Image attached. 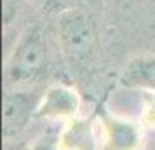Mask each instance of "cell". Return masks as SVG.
Masks as SVG:
<instances>
[{"label":"cell","mask_w":155,"mask_h":150,"mask_svg":"<svg viewBox=\"0 0 155 150\" xmlns=\"http://www.w3.org/2000/svg\"><path fill=\"white\" fill-rule=\"evenodd\" d=\"M56 37L59 51L75 72L92 70L99 59L101 44L96 23L82 9H70L58 16Z\"/></svg>","instance_id":"1"},{"label":"cell","mask_w":155,"mask_h":150,"mask_svg":"<svg viewBox=\"0 0 155 150\" xmlns=\"http://www.w3.org/2000/svg\"><path fill=\"white\" fill-rule=\"evenodd\" d=\"M49 66V45L40 26L23 32L5 63L7 87H35Z\"/></svg>","instance_id":"2"},{"label":"cell","mask_w":155,"mask_h":150,"mask_svg":"<svg viewBox=\"0 0 155 150\" xmlns=\"http://www.w3.org/2000/svg\"><path fill=\"white\" fill-rule=\"evenodd\" d=\"M42 93L37 87H7L2 110L4 138L19 135L37 115Z\"/></svg>","instance_id":"3"},{"label":"cell","mask_w":155,"mask_h":150,"mask_svg":"<svg viewBox=\"0 0 155 150\" xmlns=\"http://www.w3.org/2000/svg\"><path fill=\"white\" fill-rule=\"evenodd\" d=\"M82 108V96L75 87L54 84L42 93L35 119L51 122H68L78 117Z\"/></svg>","instance_id":"4"},{"label":"cell","mask_w":155,"mask_h":150,"mask_svg":"<svg viewBox=\"0 0 155 150\" xmlns=\"http://www.w3.org/2000/svg\"><path fill=\"white\" fill-rule=\"evenodd\" d=\"M105 136V150H141L145 135L143 126L133 119H122L110 112L99 115Z\"/></svg>","instance_id":"5"},{"label":"cell","mask_w":155,"mask_h":150,"mask_svg":"<svg viewBox=\"0 0 155 150\" xmlns=\"http://www.w3.org/2000/svg\"><path fill=\"white\" fill-rule=\"evenodd\" d=\"M119 84L124 89H138L155 93V52L131 58L119 75Z\"/></svg>","instance_id":"6"},{"label":"cell","mask_w":155,"mask_h":150,"mask_svg":"<svg viewBox=\"0 0 155 150\" xmlns=\"http://www.w3.org/2000/svg\"><path fill=\"white\" fill-rule=\"evenodd\" d=\"M96 136L91 119L75 117L61 129V150H94Z\"/></svg>","instance_id":"7"},{"label":"cell","mask_w":155,"mask_h":150,"mask_svg":"<svg viewBox=\"0 0 155 150\" xmlns=\"http://www.w3.org/2000/svg\"><path fill=\"white\" fill-rule=\"evenodd\" d=\"M30 2L40 12L47 16H56V18L70 9H75V4H77V0H30Z\"/></svg>","instance_id":"8"},{"label":"cell","mask_w":155,"mask_h":150,"mask_svg":"<svg viewBox=\"0 0 155 150\" xmlns=\"http://www.w3.org/2000/svg\"><path fill=\"white\" fill-rule=\"evenodd\" d=\"M28 150H61V131L54 128L44 131Z\"/></svg>","instance_id":"9"},{"label":"cell","mask_w":155,"mask_h":150,"mask_svg":"<svg viewBox=\"0 0 155 150\" xmlns=\"http://www.w3.org/2000/svg\"><path fill=\"white\" fill-rule=\"evenodd\" d=\"M141 122L155 129V93H147L143 112H141Z\"/></svg>","instance_id":"10"},{"label":"cell","mask_w":155,"mask_h":150,"mask_svg":"<svg viewBox=\"0 0 155 150\" xmlns=\"http://www.w3.org/2000/svg\"><path fill=\"white\" fill-rule=\"evenodd\" d=\"M152 51H153V52H155V45H153V49H152Z\"/></svg>","instance_id":"11"}]
</instances>
